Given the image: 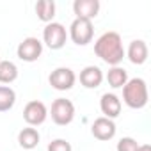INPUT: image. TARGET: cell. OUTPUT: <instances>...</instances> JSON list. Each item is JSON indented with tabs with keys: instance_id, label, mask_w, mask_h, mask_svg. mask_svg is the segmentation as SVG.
<instances>
[{
	"instance_id": "obj_1",
	"label": "cell",
	"mask_w": 151,
	"mask_h": 151,
	"mask_svg": "<svg viewBox=\"0 0 151 151\" xmlns=\"http://www.w3.org/2000/svg\"><path fill=\"white\" fill-rule=\"evenodd\" d=\"M94 53L110 68L119 66L124 59V46L121 36L114 30L103 32L94 43Z\"/></svg>"
},
{
	"instance_id": "obj_2",
	"label": "cell",
	"mask_w": 151,
	"mask_h": 151,
	"mask_svg": "<svg viewBox=\"0 0 151 151\" xmlns=\"http://www.w3.org/2000/svg\"><path fill=\"white\" fill-rule=\"evenodd\" d=\"M149 94H147V84L144 78H128L126 86L123 87V101L130 109H144L147 105Z\"/></svg>"
},
{
	"instance_id": "obj_3",
	"label": "cell",
	"mask_w": 151,
	"mask_h": 151,
	"mask_svg": "<svg viewBox=\"0 0 151 151\" xmlns=\"http://www.w3.org/2000/svg\"><path fill=\"white\" fill-rule=\"evenodd\" d=\"M68 37L77 45V46H86L93 41L94 37V27L93 22L89 20H82V18H75L69 25L68 30Z\"/></svg>"
},
{
	"instance_id": "obj_4",
	"label": "cell",
	"mask_w": 151,
	"mask_h": 151,
	"mask_svg": "<svg viewBox=\"0 0 151 151\" xmlns=\"http://www.w3.org/2000/svg\"><path fill=\"white\" fill-rule=\"evenodd\" d=\"M48 116L52 117V121L55 124L66 126L75 119V105L68 98H57V100H53V103L48 110Z\"/></svg>"
},
{
	"instance_id": "obj_5",
	"label": "cell",
	"mask_w": 151,
	"mask_h": 151,
	"mask_svg": "<svg viewBox=\"0 0 151 151\" xmlns=\"http://www.w3.org/2000/svg\"><path fill=\"white\" fill-rule=\"evenodd\" d=\"M68 41V30L62 23L59 22H52L46 23V27L43 29V45H46L50 50H60Z\"/></svg>"
},
{
	"instance_id": "obj_6",
	"label": "cell",
	"mask_w": 151,
	"mask_h": 151,
	"mask_svg": "<svg viewBox=\"0 0 151 151\" xmlns=\"http://www.w3.org/2000/svg\"><path fill=\"white\" fill-rule=\"evenodd\" d=\"M75 82H77V75L71 68H66V66L55 68L48 77V84L55 91H69L73 89Z\"/></svg>"
},
{
	"instance_id": "obj_7",
	"label": "cell",
	"mask_w": 151,
	"mask_h": 151,
	"mask_svg": "<svg viewBox=\"0 0 151 151\" xmlns=\"http://www.w3.org/2000/svg\"><path fill=\"white\" fill-rule=\"evenodd\" d=\"M43 53V43L37 39V37H25L18 48H16V55L20 60L23 62H36Z\"/></svg>"
},
{
	"instance_id": "obj_8",
	"label": "cell",
	"mask_w": 151,
	"mask_h": 151,
	"mask_svg": "<svg viewBox=\"0 0 151 151\" xmlns=\"http://www.w3.org/2000/svg\"><path fill=\"white\" fill-rule=\"evenodd\" d=\"M46 117H48V109L39 100H32L23 107V119L29 126L36 128V126L43 124L46 121Z\"/></svg>"
},
{
	"instance_id": "obj_9",
	"label": "cell",
	"mask_w": 151,
	"mask_h": 151,
	"mask_svg": "<svg viewBox=\"0 0 151 151\" xmlns=\"http://www.w3.org/2000/svg\"><path fill=\"white\" fill-rule=\"evenodd\" d=\"M116 123L112 119H107V117H98L94 119V123L91 124V133L94 139L101 140V142H107V140H112L116 137Z\"/></svg>"
},
{
	"instance_id": "obj_10",
	"label": "cell",
	"mask_w": 151,
	"mask_h": 151,
	"mask_svg": "<svg viewBox=\"0 0 151 151\" xmlns=\"http://www.w3.org/2000/svg\"><path fill=\"white\" fill-rule=\"evenodd\" d=\"M124 57H128V60L135 66H142L147 57H149V48L147 43L144 39H133L128 45V50H124Z\"/></svg>"
},
{
	"instance_id": "obj_11",
	"label": "cell",
	"mask_w": 151,
	"mask_h": 151,
	"mask_svg": "<svg viewBox=\"0 0 151 151\" xmlns=\"http://www.w3.org/2000/svg\"><path fill=\"white\" fill-rule=\"evenodd\" d=\"M121 109H123V103H121V100H119L117 94H114V93H105V94L101 96V100H100V110H101L103 117L114 121L116 117H119Z\"/></svg>"
},
{
	"instance_id": "obj_12",
	"label": "cell",
	"mask_w": 151,
	"mask_h": 151,
	"mask_svg": "<svg viewBox=\"0 0 151 151\" xmlns=\"http://www.w3.org/2000/svg\"><path fill=\"white\" fill-rule=\"evenodd\" d=\"M73 13L77 18L93 22L100 13V0H75Z\"/></svg>"
},
{
	"instance_id": "obj_13",
	"label": "cell",
	"mask_w": 151,
	"mask_h": 151,
	"mask_svg": "<svg viewBox=\"0 0 151 151\" xmlns=\"http://www.w3.org/2000/svg\"><path fill=\"white\" fill-rule=\"evenodd\" d=\"M80 84L86 87V89H98L105 78V75L101 71V68L98 66H86L82 71H80Z\"/></svg>"
},
{
	"instance_id": "obj_14",
	"label": "cell",
	"mask_w": 151,
	"mask_h": 151,
	"mask_svg": "<svg viewBox=\"0 0 151 151\" xmlns=\"http://www.w3.org/2000/svg\"><path fill=\"white\" fill-rule=\"evenodd\" d=\"M105 80L112 89H123L128 82V71L121 66H112L105 75Z\"/></svg>"
},
{
	"instance_id": "obj_15",
	"label": "cell",
	"mask_w": 151,
	"mask_h": 151,
	"mask_svg": "<svg viewBox=\"0 0 151 151\" xmlns=\"http://www.w3.org/2000/svg\"><path fill=\"white\" fill-rule=\"evenodd\" d=\"M39 140H41V135H39V132L34 126H27V128L20 130V133H18V144L23 149H29L30 151V149L37 147L39 146Z\"/></svg>"
},
{
	"instance_id": "obj_16",
	"label": "cell",
	"mask_w": 151,
	"mask_h": 151,
	"mask_svg": "<svg viewBox=\"0 0 151 151\" xmlns=\"http://www.w3.org/2000/svg\"><path fill=\"white\" fill-rule=\"evenodd\" d=\"M57 13V6L53 0H39L36 4V14L43 23H52Z\"/></svg>"
},
{
	"instance_id": "obj_17",
	"label": "cell",
	"mask_w": 151,
	"mask_h": 151,
	"mask_svg": "<svg viewBox=\"0 0 151 151\" xmlns=\"http://www.w3.org/2000/svg\"><path fill=\"white\" fill-rule=\"evenodd\" d=\"M18 78V66L13 60H0V84L9 86Z\"/></svg>"
},
{
	"instance_id": "obj_18",
	"label": "cell",
	"mask_w": 151,
	"mask_h": 151,
	"mask_svg": "<svg viewBox=\"0 0 151 151\" xmlns=\"http://www.w3.org/2000/svg\"><path fill=\"white\" fill-rule=\"evenodd\" d=\"M16 103V93L9 86H0V112H7Z\"/></svg>"
},
{
	"instance_id": "obj_19",
	"label": "cell",
	"mask_w": 151,
	"mask_h": 151,
	"mask_svg": "<svg viewBox=\"0 0 151 151\" xmlns=\"http://www.w3.org/2000/svg\"><path fill=\"white\" fill-rule=\"evenodd\" d=\"M137 147H139V142L133 137H123L119 139L116 151H137Z\"/></svg>"
},
{
	"instance_id": "obj_20",
	"label": "cell",
	"mask_w": 151,
	"mask_h": 151,
	"mask_svg": "<svg viewBox=\"0 0 151 151\" xmlns=\"http://www.w3.org/2000/svg\"><path fill=\"white\" fill-rule=\"evenodd\" d=\"M46 151H73V147H71V144L66 139H53L48 144Z\"/></svg>"
},
{
	"instance_id": "obj_21",
	"label": "cell",
	"mask_w": 151,
	"mask_h": 151,
	"mask_svg": "<svg viewBox=\"0 0 151 151\" xmlns=\"http://www.w3.org/2000/svg\"><path fill=\"white\" fill-rule=\"evenodd\" d=\"M137 151H151V146L149 144H139Z\"/></svg>"
}]
</instances>
